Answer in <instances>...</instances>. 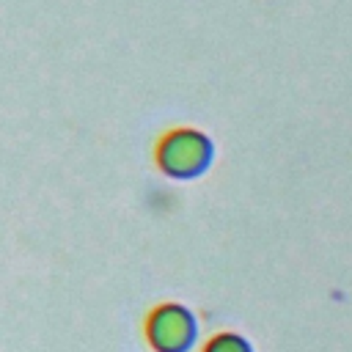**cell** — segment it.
Masks as SVG:
<instances>
[{
	"label": "cell",
	"instance_id": "6da1fadb",
	"mask_svg": "<svg viewBox=\"0 0 352 352\" xmlns=\"http://www.w3.org/2000/svg\"><path fill=\"white\" fill-rule=\"evenodd\" d=\"M154 160L170 179H195L212 162V140L198 129L179 126L160 138Z\"/></svg>",
	"mask_w": 352,
	"mask_h": 352
},
{
	"label": "cell",
	"instance_id": "7a4b0ae2",
	"mask_svg": "<svg viewBox=\"0 0 352 352\" xmlns=\"http://www.w3.org/2000/svg\"><path fill=\"white\" fill-rule=\"evenodd\" d=\"M146 336L157 352H187L195 341V319L182 305H157L148 314Z\"/></svg>",
	"mask_w": 352,
	"mask_h": 352
},
{
	"label": "cell",
	"instance_id": "3957f363",
	"mask_svg": "<svg viewBox=\"0 0 352 352\" xmlns=\"http://www.w3.org/2000/svg\"><path fill=\"white\" fill-rule=\"evenodd\" d=\"M204 352H253V349H250V344L242 336H236V333H220V336H214L206 344Z\"/></svg>",
	"mask_w": 352,
	"mask_h": 352
}]
</instances>
